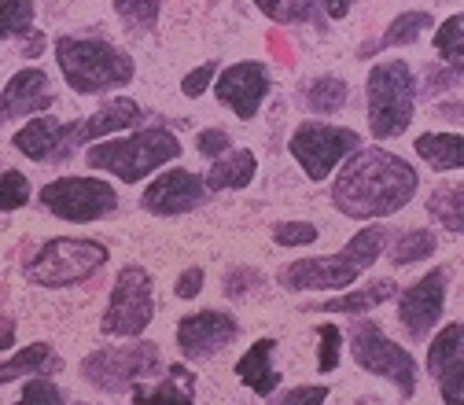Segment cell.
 I'll return each mask as SVG.
<instances>
[{
    "mask_svg": "<svg viewBox=\"0 0 464 405\" xmlns=\"http://www.w3.org/2000/svg\"><path fill=\"white\" fill-rule=\"evenodd\" d=\"M221 287H225L228 299H244V295H251V292H258V287H262V273H255V269H247V265L228 269L225 280H221Z\"/></svg>",
    "mask_w": 464,
    "mask_h": 405,
    "instance_id": "obj_38",
    "label": "cell"
},
{
    "mask_svg": "<svg viewBox=\"0 0 464 405\" xmlns=\"http://www.w3.org/2000/svg\"><path fill=\"white\" fill-rule=\"evenodd\" d=\"M354 5H358V0H321V8H324L328 19H346Z\"/></svg>",
    "mask_w": 464,
    "mask_h": 405,
    "instance_id": "obj_45",
    "label": "cell"
},
{
    "mask_svg": "<svg viewBox=\"0 0 464 405\" xmlns=\"http://www.w3.org/2000/svg\"><path fill=\"white\" fill-rule=\"evenodd\" d=\"M196 151L207 155V159H221L225 151H232V137H228V130H218V126L199 130V133H196Z\"/></svg>",
    "mask_w": 464,
    "mask_h": 405,
    "instance_id": "obj_41",
    "label": "cell"
},
{
    "mask_svg": "<svg viewBox=\"0 0 464 405\" xmlns=\"http://www.w3.org/2000/svg\"><path fill=\"white\" fill-rule=\"evenodd\" d=\"M428 217L446 233H464V185H439L428 196Z\"/></svg>",
    "mask_w": 464,
    "mask_h": 405,
    "instance_id": "obj_26",
    "label": "cell"
},
{
    "mask_svg": "<svg viewBox=\"0 0 464 405\" xmlns=\"http://www.w3.org/2000/svg\"><path fill=\"white\" fill-rule=\"evenodd\" d=\"M255 173H258V155L251 148H232L221 159H210L207 188L210 192H240L255 181Z\"/></svg>",
    "mask_w": 464,
    "mask_h": 405,
    "instance_id": "obj_19",
    "label": "cell"
},
{
    "mask_svg": "<svg viewBox=\"0 0 464 405\" xmlns=\"http://www.w3.org/2000/svg\"><path fill=\"white\" fill-rule=\"evenodd\" d=\"M178 155H181L178 133H169L162 126H148V130H137L130 137L92 140L85 151V162H89V169H103L111 178H119L122 185H140L144 178L169 166Z\"/></svg>",
    "mask_w": 464,
    "mask_h": 405,
    "instance_id": "obj_3",
    "label": "cell"
},
{
    "mask_svg": "<svg viewBox=\"0 0 464 405\" xmlns=\"http://www.w3.org/2000/svg\"><path fill=\"white\" fill-rule=\"evenodd\" d=\"M52 52H55V63H60L67 89L78 96H100L111 89H126L137 74L130 55L103 37L63 34V37H55Z\"/></svg>",
    "mask_w": 464,
    "mask_h": 405,
    "instance_id": "obj_2",
    "label": "cell"
},
{
    "mask_svg": "<svg viewBox=\"0 0 464 405\" xmlns=\"http://www.w3.org/2000/svg\"><path fill=\"white\" fill-rule=\"evenodd\" d=\"M30 203V178L23 169H5L0 173V210L15 214Z\"/></svg>",
    "mask_w": 464,
    "mask_h": 405,
    "instance_id": "obj_33",
    "label": "cell"
},
{
    "mask_svg": "<svg viewBox=\"0 0 464 405\" xmlns=\"http://www.w3.org/2000/svg\"><path fill=\"white\" fill-rule=\"evenodd\" d=\"M203 284H207V269L188 265V269H181V276H178V280H173V295H178L181 303H192V299H199Z\"/></svg>",
    "mask_w": 464,
    "mask_h": 405,
    "instance_id": "obj_42",
    "label": "cell"
},
{
    "mask_svg": "<svg viewBox=\"0 0 464 405\" xmlns=\"http://www.w3.org/2000/svg\"><path fill=\"white\" fill-rule=\"evenodd\" d=\"M442 310H446V269L424 273L398 295V321L405 324L410 339H424L439 324Z\"/></svg>",
    "mask_w": 464,
    "mask_h": 405,
    "instance_id": "obj_16",
    "label": "cell"
},
{
    "mask_svg": "<svg viewBox=\"0 0 464 405\" xmlns=\"http://www.w3.org/2000/svg\"><path fill=\"white\" fill-rule=\"evenodd\" d=\"M413 151L439 173L464 169V133H420L413 140Z\"/></svg>",
    "mask_w": 464,
    "mask_h": 405,
    "instance_id": "obj_22",
    "label": "cell"
},
{
    "mask_svg": "<svg viewBox=\"0 0 464 405\" xmlns=\"http://www.w3.org/2000/svg\"><path fill=\"white\" fill-rule=\"evenodd\" d=\"M251 5L266 15V19H276V23H284V0H251Z\"/></svg>",
    "mask_w": 464,
    "mask_h": 405,
    "instance_id": "obj_46",
    "label": "cell"
},
{
    "mask_svg": "<svg viewBox=\"0 0 464 405\" xmlns=\"http://www.w3.org/2000/svg\"><path fill=\"white\" fill-rule=\"evenodd\" d=\"M207 199H210L207 178H196L192 169L173 166V169H159V178L140 196V207L155 217H181L199 210Z\"/></svg>",
    "mask_w": 464,
    "mask_h": 405,
    "instance_id": "obj_14",
    "label": "cell"
},
{
    "mask_svg": "<svg viewBox=\"0 0 464 405\" xmlns=\"http://www.w3.org/2000/svg\"><path fill=\"white\" fill-rule=\"evenodd\" d=\"M435 380H439V398L446 405H464V358H457L453 365H446Z\"/></svg>",
    "mask_w": 464,
    "mask_h": 405,
    "instance_id": "obj_37",
    "label": "cell"
},
{
    "mask_svg": "<svg viewBox=\"0 0 464 405\" xmlns=\"http://www.w3.org/2000/svg\"><path fill=\"white\" fill-rule=\"evenodd\" d=\"M394 295H398V284L383 276V280H372V284L358 287V292H351V287H346L343 299H324V303H317V306H310V310H324V313H365V310L383 306V303L394 299Z\"/></svg>",
    "mask_w": 464,
    "mask_h": 405,
    "instance_id": "obj_23",
    "label": "cell"
},
{
    "mask_svg": "<svg viewBox=\"0 0 464 405\" xmlns=\"http://www.w3.org/2000/svg\"><path fill=\"white\" fill-rule=\"evenodd\" d=\"M269 67L262 60H240L228 63L225 71H218L214 78V96L221 107H228L240 122H251L262 111L266 96H269Z\"/></svg>",
    "mask_w": 464,
    "mask_h": 405,
    "instance_id": "obj_13",
    "label": "cell"
},
{
    "mask_svg": "<svg viewBox=\"0 0 464 405\" xmlns=\"http://www.w3.org/2000/svg\"><path fill=\"white\" fill-rule=\"evenodd\" d=\"M114 15L133 34H151L162 15V0H114Z\"/></svg>",
    "mask_w": 464,
    "mask_h": 405,
    "instance_id": "obj_30",
    "label": "cell"
},
{
    "mask_svg": "<svg viewBox=\"0 0 464 405\" xmlns=\"http://www.w3.org/2000/svg\"><path fill=\"white\" fill-rule=\"evenodd\" d=\"M199 383H196V372L192 369H185V365H169V372L159 380V383H133V391H130V398L133 401H181V405H192L196 398H199V391H196Z\"/></svg>",
    "mask_w": 464,
    "mask_h": 405,
    "instance_id": "obj_20",
    "label": "cell"
},
{
    "mask_svg": "<svg viewBox=\"0 0 464 405\" xmlns=\"http://www.w3.org/2000/svg\"><path fill=\"white\" fill-rule=\"evenodd\" d=\"M273 354H276V339H258L237 362V380L258 398H273V391L280 387V372L273 365Z\"/></svg>",
    "mask_w": 464,
    "mask_h": 405,
    "instance_id": "obj_18",
    "label": "cell"
},
{
    "mask_svg": "<svg viewBox=\"0 0 464 405\" xmlns=\"http://www.w3.org/2000/svg\"><path fill=\"white\" fill-rule=\"evenodd\" d=\"M19 401L23 405H60L63 401V391H60V383L48 380V376H30L19 387Z\"/></svg>",
    "mask_w": 464,
    "mask_h": 405,
    "instance_id": "obj_36",
    "label": "cell"
},
{
    "mask_svg": "<svg viewBox=\"0 0 464 405\" xmlns=\"http://www.w3.org/2000/svg\"><path fill=\"white\" fill-rule=\"evenodd\" d=\"M420 192V173L413 162L387 148H358L343 162L332 185V207L351 221H380L413 203Z\"/></svg>",
    "mask_w": 464,
    "mask_h": 405,
    "instance_id": "obj_1",
    "label": "cell"
},
{
    "mask_svg": "<svg viewBox=\"0 0 464 405\" xmlns=\"http://www.w3.org/2000/svg\"><path fill=\"white\" fill-rule=\"evenodd\" d=\"M365 269L346 255H314V258H299V262H287L276 273V284L284 292H346L354 287L358 276Z\"/></svg>",
    "mask_w": 464,
    "mask_h": 405,
    "instance_id": "obj_12",
    "label": "cell"
},
{
    "mask_svg": "<svg viewBox=\"0 0 464 405\" xmlns=\"http://www.w3.org/2000/svg\"><path fill=\"white\" fill-rule=\"evenodd\" d=\"M351 358L358 362V369H365V372H372L380 380H391L401 398H413V391H417V362L401 342L383 335L380 324L362 321V324L351 328Z\"/></svg>",
    "mask_w": 464,
    "mask_h": 405,
    "instance_id": "obj_11",
    "label": "cell"
},
{
    "mask_svg": "<svg viewBox=\"0 0 464 405\" xmlns=\"http://www.w3.org/2000/svg\"><path fill=\"white\" fill-rule=\"evenodd\" d=\"M240 321L225 310H199L178 321V351L188 362H207L218 358L228 342H237Z\"/></svg>",
    "mask_w": 464,
    "mask_h": 405,
    "instance_id": "obj_15",
    "label": "cell"
},
{
    "mask_svg": "<svg viewBox=\"0 0 464 405\" xmlns=\"http://www.w3.org/2000/svg\"><path fill=\"white\" fill-rule=\"evenodd\" d=\"M292 8H284V23H310L317 12V0H287Z\"/></svg>",
    "mask_w": 464,
    "mask_h": 405,
    "instance_id": "obj_43",
    "label": "cell"
},
{
    "mask_svg": "<svg viewBox=\"0 0 464 405\" xmlns=\"http://www.w3.org/2000/svg\"><path fill=\"white\" fill-rule=\"evenodd\" d=\"M317 342H321V351H317V372H335L339 369V351H343V328L339 324H317Z\"/></svg>",
    "mask_w": 464,
    "mask_h": 405,
    "instance_id": "obj_34",
    "label": "cell"
},
{
    "mask_svg": "<svg viewBox=\"0 0 464 405\" xmlns=\"http://www.w3.org/2000/svg\"><path fill=\"white\" fill-rule=\"evenodd\" d=\"M417 74L405 60H380L369 67L365 96H369V130L376 140H394L413 126L417 114Z\"/></svg>",
    "mask_w": 464,
    "mask_h": 405,
    "instance_id": "obj_4",
    "label": "cell"
},
{
    "mask_svg": "<svg viewBox=\"0 0 464 405\" xmlns=\"http://www.w3.org/2000/svg\"><path fill=\"white\" fill-rule=\"evenodd\" d=\"M48 107H55L52 78L41 67H23L0 89V126L34 119V114H44Z\"/></svg>",
    "mask_w": 464,
    "mask_h": 405,
    "instance_id": "obj_17",
    "label": "cell"
},
{
    "mask_svg": "<svg viewBox=\"0 0 464 405\" xmlns=\"http://www.w3.org/2000/svg\"><path fill=\"white\" fill-rule=\"evenodd\" d=\"M218 71H221V67H218V60H207V63H199L196 71H188V74L181 78V92H185L188 100H199V96L210 89V82L218 78Z\"/></svg>",
    "mask_w": 464,
    "mask_h": 405,
    "instance_id": "obj_39",
    "label": "cell"
},
{
    "mask_svg": "<svg viewBox=\"0 0 464 405\" xmlns=\"http://www.w3.org/2000/svg\"><path fill=\"white\" fill-rule=\"evenodd\" d=\"M346 100H351V85L335 74H321L303 85V103L310 107V114H335L346 107Z\"/></svg>",
    "mask_w": 464,
    "mask_h": 405,
    "instance_id": "obj_25",
    "label": "cell"
},
{
    "mask_svg": "<svg viewBox=\"0 0 464 405\" xmlns=\"http://www.w3.org/2000/svg\"><path fill=\"white\" fill-rule=\"evenodd\" d=\"M144 122V107L130 96H114L100 111H92L89 119L74 122H52V162H67L78 148H89L92 140L114 137L122 130H133Z\"/></svg>",
    "mask_w": 464,
    "mask_h": 405,
    "instance_id": "obj_8",
    "label": "cell"
},
{
    "mask_svg": "<svg viewBox=\"0 0 464 405\" xmlns=\"http://www.w3.org/2000/svg\"><path fill=\"white\" fill-rule=\"evenodd\" d=\"M111 251L100 240H85V236H52L44 240L30 262H26V280L37 287H52V292H63V287H78L85 280H92L103 265H107Z\"/></svg>",
    "mask_w": 464,
    "mask_h": 405,
    "instance_id": "obj_5",
    "label": "cell"
},
{
    "mask_svg": "<svg viewBox=\"0 0 464 405\" xmlns=\"http://www.w3.org/2000/svg\"><path fill=\"white\" fill-rule=\"evenodd\" d=\"M457 358H464V324H446L435 332V339L428 342V372L439 376L446 365H453Z\"/></svg>",
    "mask_w": 464,
    "mask_h": 405,
    "instance_id": "obj_27",
    "label": "cell"
},
{
    "mask_svg": "<svg viewBox=\"0 0 464 405\" xmlns=\"http://www.w3.org/2000/svg\"><path fill=\"white\" fill-rule=\"evenodd\" d=\"M34 30V0H0V41L26 37Z\"/></svg>",
    "mask_w": 464,
    "mask_h": 405,
    "instance_id": "obj_32",
    "label": "cell"
},
{
    "mask_svg": "<svg viewBox=\"0 0 464 405\" xmlns=\"http://www.w3.org/2000/svg\"><path fill=\"white\" fill-rule=\"evenodd\" d=\"M435 247H439L435 233H428V228H410V233H401L391 244L387 258H391V265H413V262H428L435 255Z\"/></svg>",
    "mask_w": 464,
    "mask_h": 405,
    "instance_id": "obj_28",
    "label": "cell"
},
{
    "mask_svg": "<svg viewBox=\"0 0 464 405\" xmlns=\"http://www.w3.org/2000/svg\"><path fill=\"white\" fill-rule=\"evenodd\" d=\"M162 369L159 346L148 339H133L126 346H100L82 362V380L100 394H122L126 387L140 383L144 376H155Z\"/></svg>",
    "mask_w": 464,
    "mask_h": 405,
    "instance_id": "obj_6",
    "label": "cell"
},
{
    "mask_svg": "<svg viewBox=\"0 0 464 405\" xmlns=\"http://www.w3.org/2000/svg\"><path fill=\"white\" fill-rule=\"evenodd\" d=\"M155 321V284L144 265H122L111 284L100 332L114 339H137Z\"/></svg>",
    "mask_w": 464,
    "mask_h": 405,
    "instance_id": "obj_7",
    "label": "cell"
},
{
    "mask_svg": "<svg viewBox=\"0 0 464 405\" xmlns=\"http://www.w3.org/2000/svg\"><path fill=\"white\" fill-rule=\"evenodd\" d=\"M63 369V358L55 354V346L48 342H30L23 346V351L8 362H0V387L5 383H15L23 376H52V372H60Z\"/></svg>",
    "mask_w": 464,
    "mask_h": 405,
    "instance_id": "obj_21",
    "label": "cell"
},
{
    "mask_svg": "<svg viewBox=\"0 0 464 405\" xmlns=\"http://www.w3.org/2000/svg\"><path fill=\"white\" fill-rule=\"evenodd\" d=\"M435 55L446 67L464 71V12H457L435 26Z\"/></svg>",
    "mask_w": 464,
    "mask_h": 405,
    "instance_id": "obj_29",
    "label": "cell"
},
{
    "mask_svg": "<svg viewBox=\"0 0 464 405\" xmlns=\"http://www.w3.org/2000/svg\"><path fill=\"white\" fill-rule=\"evenodd\" d=\"M435 26V15H428V12H401L387 30H383V37H376V41H369L365 48H362V55H372V52H383V48H394V44H413L420 34H428Z\"/></svg>",
    "mask_w": 464,
    "mask_h": 405,
    "instance_id": "obj_24",
    "label": "cell"
},
{
    "mask_svg": "<svg viewBox=\"0 0 464 405\" xmlns=\"http://www.w3.org/2000/svg\"><path fill=\"white\" fill-rule=\"evenodd\" d=\"M37 203L60 221L89 225L119 210V192L100 178H55L37 192Z\"/></svg>",
    "mask_w": 464,
    "mask_h": 405,
    "instance_id": "obj_10",
    "label": "cell"
},
{
    "mask_svg": "<svg viewBox=\"0 0 464 405\" xmlns=\"http://www.w3.org/2000/svg\"><path fill=\"white\" fill-rule=\"evenodd\" d=\"M12 346H15V321L0 310V354L12 351Z\"/></svg>",
    "mask_w": 464,
    "mask_h": 405,
    "instance_id": "obj_44",
    "label": "cell"
},
{
    "mask_svg": "<svg viewBox=\"0 0 464 405\" xmlns=\"http://www.w3.org/2000/svg\"><path fill=\"white\" fill-rule=\"evenodd\" d=\"M317 225L310 221H276L273 225V244L276 247H310L317 244Z\"/></svg>",
    "mask_w": 464,
    "mask_h": 405,
    "instance_id": "obj_35",
    "label": "cell"
},
{
    "mask_svg": "<svg viewBox=\"0 0 464 405\" xmlns=\"http://www.w3.org/2000/svg\"><path fill=\"white\" fill-rule=\"evenodd\" d=\"M383 244H387V228H383L380 221H369V225H365L362 233H358L351 244H346L343 251L351 255L362 269H369V265H376V258L383 255Z\"/></svg>",
    "mask_w": 464,
    "mask_h": 405,
    "instance_id": "obj_31",
    "label": "cell"
},
{
    "mask_svg": "<svg viewBox=\"0 0 464 405\" xmlns=\"http://www.w3.org/2000/svg\"><path fill=\"white\" fill-rule=\"evenodd\" d=\"M362 148V137L351 126L332 122H299V130L287 137V151L303 166L306 181H328L332 169L346 162Z\"/></svg>",
    "mask_w": 464,
    "mask_h": 405,
    "instance_id": "obj_9",
    "label": "cell"
},
{
    "mask_svg": "<svg viewBox=\"0 0 464 405\" xmlns=\"http://www.w3.org/2000/svg\"><path fill=\"white\" fill-rule=\"evenodd\" d=\"M328 387H321V383H303V387H292V391H284V394H276L273 401L276 405H321V401H328Z\"/></svg>",
    "mask_w": 464,
    "mask_h": 405,
    "instance_id": "obj_40",
    "label": "cell"
}]
</instances>
